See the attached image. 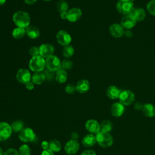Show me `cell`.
<instances>
[{
	"mask_svg": "<svg viewBox=\"0 0 155 155\" xmlns=\"http://www.w3.org/2000/svg\"><path fill=\"white\" fill-rule=\"evenodd\" d=\"M147 10L150 15L155 16V0H151L148 2Z\"/></svg>",
	"mask_w": 155,
	"mask_h": 155,
	"instance_id": "d6a6232c",
	"label": "cell"
},
{
	"mask_svg": "<svg viewBox=\"0 0 155 155\" xmlns=\"http://www.w3.org/2000/svg\"><path fill=\"white\" fill-rule=\"evenodd\" d=\"M121 91L119 88L115 85L109 86L106 90V94L108 98L114 100L119 99Z\"/></svg>",
	"mask_w": 155,
	"mask_h": 155,
	"instance_id": "d6986e66",
	"label": "cell"
},
{
	"mask_svg": "<svg viewBox=\"0 0 155 155\" xmlns=\"http://www.w3.org/2000/svg\"><path fill=\"white\" fill-rule=\"evenodd\" d=\"M137 22L131 14L124 15L120 20V25L124 29L130 30L133 28L136 24Z\"/></svg>",
	"mask_w": 155,
	"mask_h": 155,
	"instance_id": "8fae6325",
	"label": "cell"
},
{
	"mask_svg": "<svg viewBox=\"0 0 155 155\" xmlns=\"http://www.w3.org/2000/svg\"><path fill=\"white\" fill-rule=\"evenodd\" d=\"M68 15L67 20L71 22H74L78 21L82 16V10L79 8H72L68 11Z\"/></svg>",
	"mask_w": 155,
	"mask_h": 155,
	"instance_id": "e0dca14e",
	"label": "cell"
},
{
	"mask_svg": "<svg viewBox=\"0 0 155 155\" xmlns=\"http://www.w3.org/2000/svg\"><path fill=\"white\" fill-rule=\"evenodd\" d=\"M29 54L31 55V57L39 55V48L36 46L31 47L29 50Z\"/></svg>",
	"mask_w": 155,
	"mask_h": 155,
	"instance_id": "e575fe53",
	"label": "cell"
},
{
	"mask_svg": "<svg viewBox=\"0 0 155 155\" xmlns=\"http://www.w3.org/2000/svg\"><path fill=\"white\" fill-rule=\"evenodd\" d=\"M74 52V49L73 47L71 45L64 46L62 50V54L66 58H71L73 55Z\"/></svg>",
	"mask_w": 155,
	"mask_h": 155,
	"instance_id": "f546056e",
	"label": "cell"
},
{
	"mask_svg": "<svg viewBox=\"0 0 155 155\" xmlns=\"http://www.w3.org/2000/svg\"><path fill=\"white\" fill-rule=\"evenodd\" d=\"M81 155H96V153L93 150H86L84 151Z\"/></svg>",
	"mask_w": 155,
	"mask_h": 155,
	"instance_id": "f35d334b",
	"label": "cell"
},
{
	"mask_svg": "<svg viewBox=\"0 0 155 155\" xmlns=\"http://www.w3.org/2000/svg\"><path fill=\"white\" fill-rule=\"evenodd\" d=\"M57 9L61 13L62 12L64 11H67L68 9V4L67 2L65 0H59L57 2Z\"/></svg>",
	"mask_w": 155,
	"mask_h": 155,
	"instance_id": "4dcf8cb0",
	"label": "cell"
},
{
	"mask_svg": "<svg viewBox=\"0 0 155 155\" xmlns=\"http://www.w3.org/2000/svg\"><path fill=\"white\" fill-rule=\"evenodd\" d=\"M12 36L16 39H19L22 38L26 34L25 28H21V27H16L14 28L12 31Z\"/></svg>",
	"mask_w": 155,
	"mask_h": 155,
	"instance_id": "4316f807",
	"label": "cell"
},
{
	"mask_svg": "<svg viewBox=\"0 0 155 155\" xmlns=\"http://www.w3.org/2000/svg\"><path fill=\"white\" fill-rule=\"evenodd\" d=\"M39 55L44 58H47V57L53 55L54 48L53 45L48 43H44L39 46Z\"/></svg>",
	"mask_w": 155,
	"mask_h": 155,
	"instance_id": "4fadbf2b",
	"label": "cell"
},
{
	"mask_svg": "<svg viewBox=\"0 0 155 155\" xmlns=\"http://www.w3.org/2000/svg\"><path fill=\"white\" fill-rule=\"evenodd\" d=\"M71 139L77 140V139H78V137H79V135H78V133H76V132H73V133L71 134Z\"/></svg>",
	"mask_w": 155,
	"mask_h": 155,
	"instance_id": "ee69618b",
	"label": "cell"
},
{
	"mask_svg": "<svg viewBox=\"0 0 155 155\" xmlns=\"http://www.w3.org/2000/svg\"><path fill=\"white\" fill-rule=\"evenodd\" d=\"M19 155H30L31 150L30 147L27 144H23L20 146L18 150Z\"/></svg>",
	"mask_w": 155,
	"mask_h": 155,
	"instance_id": "1f68e13d",
	"label": "cell"
},
{
	"mask_svg": "<svg viewBox=\"0 0 155 155\" xmlns=\"http://www.w3.org/2000/svg\"><path fill=\"white\" fill-rule=\"evenodd\" d=\"M35 84L31 81L28 82L25 84V88L28 90H32L35 87Z\"/></svg>",
	"mask_w": 155,
	"mask_h": 155,
	"instance_id": "b9f144b4",
	"label": "cell"
},
{
	"mask_svg": "<svg viewBox=\"0 0 155 155\" xmlns=\"http://www.w3.org/2000/svg\"><path fill=\"white\" fill-rule=\"evenodd\" d=\"M135 106V108L137 109V110H142V107H143V105L140 103V102H137L134 105Z\"/></svg>",
	"mask_w": 155,
	"mask_h": 155,
	"instance_id": "f6af8a7d",
	"label": "cell"
},
{
	"mask_svg": "<svg viewBox=\"0 0 155 155\" xmlns=\"http://www.w3.org/2000/svg\"><path fill=\"white\" fill-rule=\"evenodd\" d=\"M79 149V143L78 140L71 139L68 140L65 147L64 150L68 154H76Z\"/></svg>",
	"mask_w": 155,
	"mask_h": 155,
	"instance_id": "5bb4252c",
	"label": "cell"
},
{
	"mask_svg": "<svg viewBox=\"0 0 155 155\" xmlns=\"http://www.w3.org/2000/svg\"><path fill=\"white\" fill-rule=\"evenodd\" d=\"M130 14L133 16L136 22L142 21L146 17L145 10L142 7L134 8Z\"/></svg>",
	"mask_w": 155,
	"mask_h": 155,
	"instance_id": "ffe728a7",
	"label": "cell"
},
{
	"mask_svg": "<svg viewBox=\"0 0 155 155\" xmlns=\"http://www.w3.org/2000/svg\"><path fill=\"white\" fill-rule=\"evenodd\" d=\"M90 88V84L88 80L81 79L79 81L76 85V90L79 93H87Z\"/></svg>",
	"mask_w": 155,
	"mask_h": 155,
	"instance_id": "ac0fdd59",
	"label": "cell"
},
{
	"mask_svg": "<svg viewBox=\"0 0 155 155\" xmlns=\"http://www.w3.org/2000/svg\"><path fill=\"white\" fill-rule=\"evenodd\" d=\"M41 155H54V152L50 149L44 150L41 153Z\"/></svg>",
	"mask_w": 155,
	"mask_h": 155,
	"instance_id": "60d3db41",
	"label": "cell"
},
{
	"mask_svg": "<svg viewBox=\"0 0 155 155\" xmlns=\"http://www.w3.org/2000/svg\"><path fill=\"white\" fill-rule=\"evenodd\" d=\"M18 137L23 142H30L35 139L36 134L32 128L27 127L23 128L19 133Z\"/></svg>",
	"mask_w": 155,
	"mask_h": 155,
	"instance_id": "52a82bcc",
	"label": "cell"
},
{
	"mask_svg": "<svg viewBox=\"0 0 155 155\" xmlns=\"http://www.w3.org/2000/svg\"><path fill=\"white\" fill-rule=\"evenodd\" d=\"M25 1V2L27 4H29V5H31V4H34L35 2H36L38 0H24Z\"/></svg>",
	"mask_w": 155,
	"mask_h": 155,
	"instance_id": "bcb514c9",
	"label": "cell"
},
{
	"mask_svg": "<svg viewBox=\"0 0 155 155\" xmlns=\"http://www.w3.org/2000/svg\"><path fill=\"white\" fill-rule=\"evenodd\" d=\"M29 68L34 72H41L45 67V59L40 55L31 57L29 61Z\"/></svg>",
	"mask_w": 155,
	"mask_h": 155,
	"instance_id": "7a4b0ae2",
	"label": "cell"
},
{
	"mask_svg": "<svg viewBox=\"0 0 155 155\" xmlns=\"http://www.w3.org/2000/svg\"><path fill=\"white\" fill-rule=\"evenodd\" d=\"M142 110L146 117H153L155 116V107L151 104H143Z\"/></svg>",
	"mask_w": 155,
	"mask_h": 155,
	"instance_id": "44dd1931",
	"label": "cell"
},
{
	"mask_svg": "<svg viewBox=\"0 0 155 155\" xmlns=\"http://www.w3.org/2000/svg\"><path fill=\"white\" fill-rule=\"evenodd\" d=\"M96 143V136L91 133L85 135L82 140V143L85 147H91Z\"/></svg>",
	"mask_w": 155,
	"mask_h": 155,
	"instance_id": "603a6c76",
	"label": "cell"
},
{
	"mask_svg": "<svg viewBox=\"0 0 155 155\" xmlns=\"http://www.w3.org/2000/svg\"><path fill=\"white\" fill-rule=\"evenodd\" d=\"M45 79H46L44 74L41 71L35 72L31 77V82L36 85H40L42 84Z\"/></svg>",
	"mask_w": 155,
	"mask_h": 155,
	"instance_id": "cb8c5ba5",
	"label": "cell"
},
{
	"mask_svg": "<svg viewBox=\"0 0 155 155\" xmlns=\"http://www.w3.org/2000/svg\"><path fill=\"white\" fill-rule=\"evenodd\" d=\"M12 133V130L10 124L5 122H0V142L7 140Z\"/></svg>",
	"mask_w": 155,
	"mask_h": 155,
	"instance_id": "ba28073f",
	"label": "cell"
},
{
	"mask_svg": "<svg viewBox=\"0 0 155 155\" xmlns=\"http://www.w3.org/2000/svg\"><path fill=\"white\" fill-rule=\"evenodd\" d=\"M95 136L97 144L103 148L109 147L111 146L113 143V137L109 133H105L100 131L96 134Z\"/></svg>",
	"mask_w": 155,
	"mask_h": 155,
	"instance_id": "277c9868",
	"label": "cell"
},
{
	"mask_svg": "<svg viewBox=\"0 0 155 155\" xmlns=\"http://www.w3.org/2000/svg\"><path fill=\"white\" fill-rule=\"evenodd\" d=\"M13 21L18 27L26 28L30 25V17L29 14L24 11H18L15 12L12 17Z\"/></svg>",
	"mask_w": 155,
	"mask_h": 155,
	"instance_id": "6da1fadb",
	"label": "cell"
},
{
	"mask_svg": "<svg viewBox=\"0 0 155 155\" xmlns=\"http://www.w3.org/2000/svg\"><path fill=\"white\" fill-rule=\"evenodd\" d=\"M61 143L57 139H53L49 142V149L54 153L59 152L61 150Z\"/></svg>",
	"mask_w": 155,
	"mask_h": 155,
	"instance_id": "83f0119b",
	"label": "cell"
},
{
	"mask_svg": "<svg viewBox=\"0 0 155 155\" xmlns=\"http://www.w3.org/2000/svg\"><path fill=\"white\" fill-rule=\"evenodd\" d=\"M3 155H19V153L18 150H17L16 149L10 148L6 150L4 152Z\"/></svg>",
	"mask_w": 155,
	"mask_h": 155,
	"instance_id": "d590c367",
	"label": "cell"
},
{
	"mask_svg": "<svg viewBox=\"0 0 155 155\" xmlns=\"http://www.w3.org/2000/svg\"><path fill=\"white\" fill-rule=\"evenodd\" d=\"M125 36H127V37H131L132 36V33L130 31H129L128 30H127V31H125L124 32V35Z\"/></svg>",
	"mask_w": 155,
	"mask_h": 155,
	"instance_id": "7dc6e473",
	"label": "cell"
},
{
	"mask_svg": "<svg viewBox=\"0 0 155 155\" xmlns=\"http://www.w3.org/2000/svg\"><path fill=\"white\" fill-rule=\"evenodd\" d=\"M12 131L15 132V133H19L24 127V123L22 120H15L14 122H12V124L10 125Z\"/></svg>",
	"mask_w": 155,
	"mask_h": 155,
	"instance_id": "f1b7e54d",
	"label": "cell"
},
{
	"mask_svg": "<svg viewBox=\"0 0 155 155\" xmlns=\"http://www.w3.org/2000/svg\"><path fill=\"white\" fill-rule=\"evenodd\" d=\"M135 99V95L133 91L129 90H124L121 91L119 97V102L124 106L131 105Z\"/></svg>",
	"mask_w": 155,
	"mask_h": 155,
	"instance_id": "8992f818",
	"label": "cell"
},
{
	"mask_svg": "<svg viewBox=\"0 0 155 155\" xmlns=\"http://www.w3.org/2000/svg\"><path fill=\"white\" fill-rule=\"evenodd\" d=\"M85 129L91 134H97L100 131V124L94 119L88 120L85 124Z\"/></svg>",
	"mask_w": 155,
	"mask_h": 155,
	"instance_id": "9a60e30c",
	"label": "cell"
},
{
	"mask_svg": "<svg viewBox=\"0 0 155 155\" xmlns=\"http://www.w3.org/2000/svg\"><path fill=\"white\" fill-rule=\"evenodd\" d=\"M125 111V107L121 103L115 102L110 108L111 114L115 117H119L121 116Z\"/></svg>",
	"mask_w": 155,
	"mask_h": 155,
	"instance_id": "2e32d148",
	"label": "cell"
},
{
	"mask_svg": "<svg viewBox=\"0 0 155 155\" xmlns=\"http://www.w3.org/2000/svg\"><path fill=\"white\" fill-rule=\"evenodd\" d=\"M56 38L58 42L62 46L70 45L71 41V37L70 35L67 31L63 30H59L57 33Z\"/></svg>",
	"mask_w": 155,
	"mask_h": 155,
	"instance_id": "9c48e42d",
	"label": "cell"
},
{
	"mask_svg": "<svg viewBox=\"0 0 155 155\" xmlns=\"http://www.w3.org/2000/svg\"><path fill=\"white\" fill-rule=\"evenodd\" d=\"M16 78L19 82L25 85L27 83L30 82L31 79L30 71L26 68H21L18 71Z\"/></svg>",
	"mask_w": 155,
	"mask_h": 155,
	"instance_id": "30bf717a",
	"label": "cell"
},
{
	"mask_svg": "<svg viewBox=\"0 0 155 155\" xmlns=\"http://www.w3.org/2000/svg\"><path fill=\"white\" fill-rule=\"evenodd\" d=\"M6 0H0V5H3L4 4H5Z\"/></svg>",
	"mask_w": 155,
	"mask_h": 155,
	"instance_id": "c3c4849f",
	"label": "cell"
},
{
	"mask_svg": "<svg viewBox=\"0 0 155 155\" xmlns=\"http://www.w3.org/2000/svg\"><path fill=\"white\" fill-rule=\"evenodd\" d=\"M44 70V71L43 73L44 74V75L45 76V79H47L48 81L52 80L53 77H54V72L49 71L47 69H45V70Z\"/></svg>",
	"mask_w": 155,
	"mask_h": 155,
	"instance_id": "74e56055",
	"label": "cell"
},
{
	"mask_svg": "<svg viewBox=\"0 0 155 155\" xmlns=\"http://www.w3.org/2000/svg\"><path fill=\"white\" fill-rule=\"evenodd\" d=\"M68 15V13L67 11H64L60 13V16L63 19H67Z\"/></svg>",
	"mask_w": 155,
	"mask_h": 155,
	"instance_id": "7bdbcfd3",
	"label": "cell"
},
{
	"mask_svg": "<svg viewBox=\"0 0 155 155\" xmlns=\"http://www.w3.org/2000/svg\"><path fill=\"white\" fill-rule=\"evenodd\" d=\"M41 147L44 150L49 149V142L47 140H44L41 143Z\"/></svg>",
	"mask_w": 155,
	"mask_h": 155,
	"instance_id": "ab89813d",
	"label": "cell"
},
{
	"mask_svg": "<svg viewBox=\"0 0 155 155\" xmlns=\"http://www.w3.org/2000/svg\"><path fill=\"white\" fill-rule=\"evenodd\" d=\"M67 73L64 69H60L56 71V81L60 83L63 84L67 81Z\"/></svg>",
	"mask_w": 155,
	"mask_h": 155,
	"instance_id": "d4e9b609",
	"label": "cell"
},
{
	"mask_svg": "<svg viewBox=\"0 0 155 155\" xmlns=\"http://www.w3.org/2000/svg\"><path fill=\"white\" fill-rule=\"evenodd\" d=\"M65 91L68 94H73L76 91V86L73 84H68L65 88Z\"/></svg>",
	"mask_w": 155,
	"mask_h": 155,
	"instance_id": "8d00e7d4",
	"label": "cell"
},
{
	"mask_svg": "<svg viewBox=\"0 0 155 155\" xmlns=\"http://www.w3.org/2000/svg\"><path fill=\"white\" fill-rule=\"evenodd\" d=\"M113 123L109 120H104L100 124V131L110 133L113 129Z\"/></svg>",
	"mask_w": 155,
	"mask_h": 155,
	"instance_id": "484cf974",
	"label": "cell"
},
{
	"mask_svg": "<svg viewBox=\"0 0 155 155\" xmlns=\"http://www.w3.org/2000/svg\"><path fill=\"white\" fill-rule=\"evenodd\" d=\"M45 67L49 71H57L61 68V62L58 57L53 54L45 58Z\"/></svg>",
	"mask_w": 155,
	"mask_h": 155,
	"instance_id": "5b68a950",
	"label": "cell"
},
{
	"mask_svg": "<svg viewBox=\"0 0 155 155\" xmlns=\"http://www.w3.org/2000/svg\"><path fill=\"white\" fill-rule=\"evenodd\" d=\"M69 155H76L75 154H69Z\"/></svg>",
	"mask_w": 155,
	"mask_h": 155,
	"instance_id": "816d5d0a",
	"label": "cell"
},
{
	"mask_svg": "<svg viewBox=\"0 0 155 155\" xmlns=\"http://www.w3.org/2000/svg\"><path fill=\"white\" fill-rule=\"evenodd\" d=\"M44 1H50L51 0H44Z\"/></svg>",
	"mask_w": 155,
	"mask_h": 155,
	"instance_id": "f907efd6",
	"label": "cell"
},
{
	"mask_svg": "<svg viewBox=\"0 0 155 155\" xmlns=\"http://www.w3.org/2000/svg\"><path fill=\"white\" fill-rule=\"evenodd\" d=\"M26 34L31 39H36L40 35V31L38 27L35 25H30L26 28Z\"/></svg>",
	"mask_w": 155,
	"mask_h": 155,
	"instance_id": "7402d4cb",
	"label": "cell"
},
{
	"mask_svg": "<svg viewBox=\"0 0 155 155\" xmlns=\"http://www.w3.org/2000/svg\"><path fill=\"white\" fill-rule=\"evenodd\" d=\"M134 0H119L116 4L117 11L124 15L130 14L134 7Z\"/></svg>",
	"mask_w": 155,
	"mask_h": 155,
	"instance_id": "3957f363",
	"label": "cell"
},
{
	"mask_svg": "<svg viewBox=\"0 0 155 155\" xmlns=\"http://www.w3.org/2000/svg\"><path fill=\"white\" fill-rule=\"evenodd\" d=\"M109 32L113 38H119L124 36L125 29L120 24L114 23L110 26Z\"/></svg>",
	"mask_w": 155,
	"mask_h": 155,
	"instance_id": "7c38bea8",
	"label": "cell"
},
{
	"mask_svg": "<svg viewBox=\"0 0 155 155\" xmlns=\"http://www.w3.org/2000/svg\"><path fill=\"white\" fill-rule=\"evenodd\" d=\"M4 154V151L2 149V148L0 147V155H3Z\"/></svg>",
	"mask_w": 155,
	"mask_h": 155,
	"instance_id": "681fc988",
	"label": "cell"
},
{
	"mask_svg": "<svg viewBox=\"0 0 155 155\" xmlns=\"http://www.w3.org/2000/svg\"><path fill=\"white\" fill-rule=\"evenodd\" d=\"M73 66V63L69 59H64L61 62V67L64 70H70Z\"/></svg>",
	"mask_w": 155,
	"mask_h": 155,
	"instance_id": "836d02e7",
	"label": "cell"
}]
</instances>
